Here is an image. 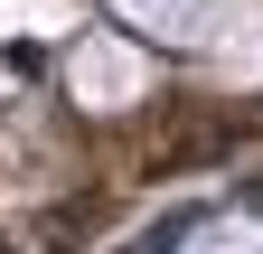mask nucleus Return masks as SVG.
Listing matches in <instances>:
<instances>
[{
  "label": "nucleus",
  "instance_id": "1",
  "mask_svg": "<svg viewBox=\"0 0 263 254\" xmlns=\"http://www.w3.org/2000/svg\"><path fill=\"white\" fill-rule=\"evenodd\" d=\"M141 254H263V179L235 188V207H179V216H160V235Z\"/></svg>",
  "mask_w": 263,
  "mask_h": 254
}]
</instances>
